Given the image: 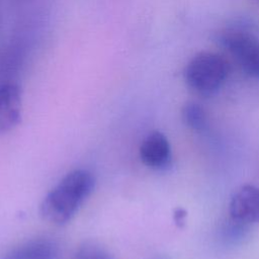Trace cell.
Segmentation results:
<instances>
[{
    "label": "cell",
    "instance_id": "3",
    "mask_svg": "<svg viewBox=\"0 0 259 259\" xmlns=\"http://www.w3.org/2000/svg\"><path fill=\"white\" fill-rule=\"evenodd\" d=\"M215 40L237 60L249 76L259 78V40L252 34L236 29L220 31Z\"/></svg>",
    "mask_w": 259,
    "mask_h": 259
},
{
    "label": "cell",
    "instance_id": "9",
    "mask_svg": "<svg viewBox=\"0 0 259 259\" xmlns=\"http://www.w3.org/2000/svg\"><path fill=\"white\" fill-rule=\"evenodd\" d=\"M74 259H112V257L103 247L94 243H85L77 249Z\"/></svg>",
    "mask_w": 259,
    "mask_h": 259
},
{
    "label": "cell",
    "instance_id": "2",
    "mask_svg": "<svg viewBox=\"0 0 259 259\" xmlns=\"http://www.w3.org/2000/svg\"><path fill=\"white\" fill-rule=\"evenodd\" d=\"M229 73L227 61L220 55L201 52L185 66L184 80L189 88L201 95H210L219 90Z\"/></svg>",
    "mask_w": 259,
    "mask_h": 259
},
{
    "label": "cell",
    "instance_id": "6",
    "mask_svg": "<svg viewBox=\"0 0 259 259\" xmlns=\"http://www.w3.org/2000/svg\"><path fill=\"white\" fill-rule=\"evenodd\" d=\"M140 157L152 169L165 168L171 160V146L167 137L158 131L150 133L141 144Z\"/></svg>",
    "mask_w": 259,
    "mask_h": 259
},
{
    "label": "cell",
    "instance_id": "7",
    "mask_svg": "<svg viewBox=\"0 0 259 259\" xmlns=\"http://www.w3.org/2000/svg\"><path fill=\"white\" fill-rule=\"evenodd\" d=\"M58 246L48 239H34L6 251L0 259H57Z\"/></svg>",
    "mask_w": 259,
    "mask_h": 259
},
{
    "label": "cell",
    "instance_id": "8",
    "mask_svg": "<svg viewBox=\"0 0 259 259\" xmlns=\"http://www.w3.org/2000/svg\"><path fill=\"white\" fill-rule=\"evenodd\" d=\"M181 115L184 123L194 131H202L207 125L206 113L198 103H185L182 107Z\"/></svg>",
    "mask_w": 259,
    "mask_h": 259
},
{
    "label": "cell",
    "instance_id": "1",
    "mask_svg": "<svg viewBox=\"0 0 259 259\" xmlns=\"http://www.w3.org/2000/svg\"><path fill=\"white\" fill-rule=\"evenodd\" d=\"M95 186L93 174L76 169L66 174L44 197L39 212L41 218L54 225L67 224L76 214Z\"/></svg>",
    "mask_w": 259,
    "mask_h": 259
},
{
    "label": "cell",
    "instance_id": "4",
    "mask_svg": "<svg viewBox=\"0 0 259 259\" xmlns=\"http://www.w3.org/2000/svg\"><path fill=\"white\" fill-rule=\"evenodd\" d=\"M230 215L243 224L259 221V188L254 185L240 187L232 196L229 204Z\"/></svg>",
    "mask_w": 259,
    "mask_h": 259
},
{
    "label": "cell",
    "instance_id": "5",
    "mask_svg": "<svg viewBox=\"0 0 259 259\" xmlns=\"http://www.w3.org/2000/svg\"><path fill=\"white\" fill-rule=\"evenodd\" d=\"M21 90L17 84H0V135L11 131L20 121Z\"/></svg>",
    "mask_w": 259,
    "mask_h": 259
},
{
    "label": "cell",
    "instance_id": "10",
    "mask_svg": "<svg viewBox=\"0 0 259 259\" xmlns=\"http://www.w3.org/2000/svg\"><path fill=\"white\" fill-rule=\"evenodd\" d=\"M185 218H186V211L183 208H176V210L174 211V221L178 226L183 225Z\"/></svg>",
    "mask_w": 259,
    "mask_h": 259
}]
</instances>
